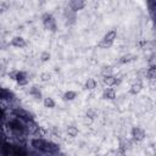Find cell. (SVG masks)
Returning <instances> with one entry per match:
<instances>
[{"label": "cell", "mask_w": 156, "mask_h": 156, "mask_svg": "<svg viewBox=\"0 0 156 156\" xmlns=\"http://www.w3.org/2000/svg\"><path fill=\"white\" fill-rule=\"evenodd\" d=\"M40 80L44 82V83L50 82V80H51V73H49V72H43V73H40Z\"/></svg>", "instance_id": "cell-27"}, {"label": "cell", "mask_w": 156, "mask_h": 156, "mask_svg": "<svg viewBox=\"0 0 156 156\" xmlns=\"http://www.w3.org/2000/svg\"><path fill=\"white\" fill-rule=\"evenodd\" d=\"M43 105H44V107H46V108H54L56 104H55V100H54L52 98L46 96V98L43 99Z\"/></svg>", "instance_id": "cell-23"}, {"label": "cell", "mask_w": 156, "mask_h": 156, "mask_svg": "<svg viewBox=\"0 0 156 156\" xmlns=\"http://www.w3.org/2000/svg\"><path fill=\"white\" fill-rule=\"evenodd\" d=\"M0 15H1V9H0Z\"/></svg>", "instance_id": "cell-29"}, {"label": "cell", "mask_w": 156, "mask_h": 156, "mask_svg": "<svg viewBox=\"0 0 156 156\" xmlns=\"http://www.w3.org/2000/svg\"><path fill=\"white\" fill-rule=\"evenodd\" d=\"M76 98H77V93H76L74 90H67V91H65L63 95H62V99H63L65 101H72V100H74Z\"/></svg>", "instance_id": "cell-19"}, {"label": "cell", "mask_w": 156, "mask_h": 156, "mask_svg": "<svg viewBox=\"0 0 156 156\" xmlns=\"http://www.w3.org/2000/svg\"><path fill=\"white\" fill-rule=\"evenodd\" d=\"M12 111H13V113L20 118V119H22V121H28V119H32L33 118V115H32V112H29L27 108H24V107H21V106H17V107H15V108H12Z\"/></svg>", "instance_id": "cell-4"}, {"label": "cell", "mask_w": 156, "mask_h": 156, "mask_svg": "<svg viewBox=\"0 0 156 156\" xmlns=\"http://www.w3.org/2000/svg\"><path fill=\"white\" fill-rule=\"evenodd\" d=\"M141 90H143V82H141L140 79H138V80H135V82L132 83V85H130V88H129V94H132V95H138Z\"/></svg>", "instance_id": "cell-8"}, {"label": "cell", "mask_w": 156, "mask_h": 156, "mask_svg": "<svg viewBox=\"0 0 156 156\" xmlns=\"http://www.w3.org/2000/svg\"><path fill=\"white\" fill-rule=\"evenodd\" d=\"M29 144H30V146H32L35 151H38V152H44V150H45V144H46V139H44L43 136H33V138H30Z\"/></svg>", "instance_id": "cell-3"}, {"label": "cell", "mask_w": 156, "mask_h": 156, "mask_svg": "<svg viewBox=\"0 0 156 156\" xmlns=\"http://www.w3.org/2000/svg\"><path fill=\"white\" fill-rule=\"evenodd\" d=\"M102 82L106 87H115L118 84V80H117V77H115L113 74L112 76H106L102 78Z\"/></svg>", "instance_id": "cell-14"}, {"label": "cell", "mask_w": 156, "mask_h": 156, "mask_svg": "<svg viewBox=\"0 0 156 156\" xmlns=\"http://www.w3.org/2000/svg\"><path fill=\"white\" fill-rule=\"evenodd\" d=\"M63 17L67 20V23H74L76 22V20H77V15H76V12L73 11V10H71L69 7L68 9H65V11H63Z\"/></svg>", "instance_id": "cell-11"}, {"label": "cell", "mask_w": 156, "mask_h": 156, "mask_svg": "<svg viewBox=\"0 0 156 156\" xmlns=\"http://www.w3.org/2000/svg\"><path fill=\"white\" fill-rule=\"evenodd\" d=\"M98 46H99L100 49H108V48H111V46H112V43H110V41H106V40L101 39V40L98 43Z\"/></svg>", "instance_id": "cell-25"}, {"label": "cell", "mask_w": 156, "mask_h": 156, "mask_svg": "<svg viewBox=\"0 0 156 156\" xmlns=\"http://www.w3.org/2000/svg\"><path fill=\"white\" fill-rule=\"evenodd\" d=\"M130 135H132V139L138 143V141H143V140L145 139L146 133H145V130H144L143 128H140V127H133L132 130H130Z\"/></svg>", "instance_id": "cell-5"}, {"label": "cell", "mask_w": 156, "mask_h": 156, "mask_svg": "<svg viewBox=\"0 0 156 156\" xmlns=\"http://www.w3.org/2000/svg\"><path fill=\"white\" fill-rule=\"evenodd\" d=\"M102 39H104V40H106V41H110V43H112V44H113V41L117 39V30H116V29H111V30L106 32Z\"/></svg>", "instance_id": "cell-16"}, {"label": "cell", "mask_w": 156, "mask_h": 156, "mask_svg": "<svg viewBox=\"0 0 156 156\" xmlns=\"http://www.w3.org/2000/svg\"><path fill=\"white\" fill-rule=\"evenodd\" d=\"M93 121H94V119H91V118L88 117V116H84V117H83V124H84V126H90V124L93 123Z\"/></svg>", "instance_id": "cell-28"}, {"label": "cell", "mask_w": 156, "mask_h": 156, "mask_svg": "<svg viewBox=\"0 0 156 156\" xmlns=\"http://www.w3.org/2000/svg\"><path fill=\"white\" fill-rule=\"evenodd\" d=\"M39 129H40V126L34 121V118L24 122V130L28 136H37Z\"/></svg>", "instance_id": "cell-2"}, {"label": "cell", "mask_w": 156, "mask_h": 156, "mask_svg": "<svg viewBox=\"0 0 156 156\" xmlns=\"http://www.w3.org/2000/svg\"><path fill=\"white\" fill-rule=\"evenodd\" d=\"M99 115H100V112H99V110L95 108V107H90V108H88L87 112H85V116L90 117L91 119H96V118L99 117Z\"/></svg>", "instance_id": "cell-20"}, {"label": "cell", "mask_w": 156, "mask_h": 156, "mask_svg": "<svg viewBox=\"0 0 156 156\" xmlns=\"http://www.w3.org/2000/svg\"><path fill=\"white\" fill-rule=\"evenodd\" d=\"M84 88L87 90H95L98 88V82L95 78H88L85 80V84H84Z\"/></svg>", "instance_id": "cell-18"}, {"label": "cell", "mask_w": 156, "mask_h": 156, "mask_svg": "<svg viewBox=\"0 0 156 156\" xmlns=\"http://www.w3.org/2000/svg\"><path fill=\"white\" fill-rule=\"evenodd\" d=\"M66 133H67L68 136H71V138H76V136L78 135L79 130H78V128H77L76 126H68V127L66 128Z\"/></svg>", "instance_id": "cell-21"}, {"label": "cell", "mask_w": 156, "mask_h": 156, "mask_svg": "<svg viewBox=\"0 0 156 156\" xmlns=\"http://www.w3.org/2000/svg\"><path fill=\"white\" fill-rule=\"evenodd\" d=\"M132 147V140L128 139V138H124V136H121L119 138V149L126 151L128 149Z\"/></svg>", "instance_id": "cell-15"}, {"label": "cell", "mask_w": 156, "mask_h": 156, "mask_svg": "<svg viewBox=\"0 0 156 156\" xmlns=\"http://www.w3.org/2000/svg\"><path fill=\"white\" fill-rule=\"evenodd\" d=\"M13 98H15V94L10 89H6V88L0 87V99H5L7 101H11Z\"/></svg>", "instance_id": "cell-12"}, {"label": "cell", "mask_w": 156, "mask_h": 156, "mask_svg": "<svg viewBox=\"0 0 156 156\" xmlns=\"http://www.w3.org/2000/svg\"><path fill=\"white\" fill-rule=\"evenodd\" d=\"M85 6H87V0H69L68 2V7L74 12L83 10Z\"/></svg>", "instance_id": "cell-6"}, {"label": "cell", "mask_w": 156, "mask_h": 156, "mask_svg": "<svg viewBox=\"0 0 156 156\" xmlns=\"http://www.w3.org/2000/svg\"><path fill=\"white\" fill-rule=\"evenodd\" d=\"M113 74V67L112 66H104L101 68V76L106 77V76H112Z\"/></svg>", "instance_id": "cell-24"}, {"label": "cell", "mask_w": 156, "mask_h": 156, "mask_svg": "<svg viewBox=\"0 0 156 156\" xmlns=\"http://www.w3.org/2000/svg\"><path fill=\"white\" fill-rule=\"evenodd\" d=\"M11 45L15 46V48L22 49V48H26V46H27V41H26V39H24L23 37L17 35V37H13V38L11 39Z\"/></svg>", "instance_id": "cell-9"}, {"label": "cell", "mask_w": 156, "mask_h": 156, "mask_svg": "<svg viewBox=\"0 0 156 156\" xmlns=\"http://www.w3.org/2000/svg\"><path fill=\"white\" fill-rule=\"evenodd\" d=\"M28 91H29V95L32 98H34L35 100H40L41 99V91H40V87L39 85H32Z\"/></svg>", "instance_id": "cell-13"}, {"label": "cell", "mask_w": 156, "mask_h": 156, "mask_svg": "<svg viewBox=\"0 0 156 156\" xmlns=\"http://www.w3.org/2000/svg\"><path fill=\"white\" fill-rule=\"evenodd\" d=\"M41 22H43L45 29H48L50 32H55L56 30V27H57L56 26V20L52 17L51 13H49V12L43 13L41 15Z\"/></svg>", "instance_id": "cell-1"}, {"label": "cell", "mask_w": 156, "mask_h": 156, "mask_svg": "<svg viewBox=\"0 0 156 156\" xmlns=\"http://www.w3.org/2000/svg\"><path fill=\"white\" fill-rule=\"evenodd\" d=\"M145 76H146L147 79H150V80H155V79H156V68H155V66H150V67L147 68Z\"/></svg>", "instance_id": "cell-22"}, {"label": "cell", "mask_w": 156, "mask_h": 156, "mask_svg": "<svg viewBox=\"0 0 156 156\" xmlns=\"http://www.w3.org/2000/svg\"><path fill=\"white\" fill-rule=\"evenodd\" d=\"M136 60V55L132 54V52H128L126 55H123L121 58H119V63H129V62H133Z\"/></svg>", "instance_id": "cell-17"}, {"label": "cell", "mask_w": 156, "mask_h": 156, "mask_svg": "<svg viewBox=\"0 0 156 156\" xmlns=\"http://www.w3.org/2000/svg\"><path fill=\"white\" fill-rule=\"evenodd\" d=\"M39 58H40V61H41V62H48V61L51 58V55H50V52H49V51H43V52L40 54Z\"/></svg>", "instance_id": "cell-26"}, {"label": "cell", "mask_w": 156, "mask_h": 156, "mask_svg": "<svg viewBox=\"0 0 156 156\" xmlns=\"http://www.w3.org/2000/svg\"><path fill=\"white\" fill-rule=\"evenodd\" d=\"M60 151V145L52 140H46L44 154H57Z\"/></svg>", "instance_id": "cell-7"}, {"label": "cell", "mask_w": 156, "mask_h": 156, "mask_svg": "<svg viewBox=\"0 0 156 156\" xmlns=\"http://www.w3.org/2000/svg\"><path fill=\"white\" fill-rule=\"evenodd\" d=\"M102 99L105 100H115L116 99V90L112 87H106L102 91Z\"/></svg>", "instance_id": "cell-10"}]
</instances>
